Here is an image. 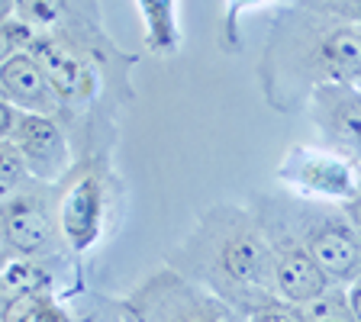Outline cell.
<instances>
[{"label": "cell", "mask_w": 361, "mask_h": 322, "mask_svg": "<svg viewBox=\"0 0 361 322\" xmlns=\"http://www.w3.org/2000/svg\"><path fill=\"white\" fill-rule=\"evenodd\" d=\"M26 180H32L26 158L20 155V149L13 142H0V184H4V194L23 187Z\"/></svg>", "instance_id": "obj_20"}, {"label": "cell", "mask_w": 361, "mask_h": 322, "mask_svg": "<svg viewBox=\"0 0 361 322\" xmlns=\"http://www.w3.org/2000/svg\"><path fill=\"white\" fill-rule=\"evenodd\" d=\"M0 142H13L26 158L30 174L45 184H59L78 161V149L61 120L16 110L10 104L0 106Z\"/></svg>", "instance_id": "obj_8"}, {"label": "cell", "mask_w": 361, "mask_h": 322, "mask_svg": "<svg viewBox=\"0 0 361 322\" xmlns=\"http://www.w3.org/2000/svg\"><path fill=\"white\" fill-rule=\"evenodd\" d=\"M133 322H248L245 313L174 268H158L123 297Z\"/></svg>", "instance_id": "obj_7"}, {"label": "cell", "mask_w": 361, "mask_h": 322, "mask_svg": "<svg viewBox=\"0 0 361 322\" xmlns=\"http://www.w3.org/2000/svg\"><path fill=\"white\" fill-rule=\"evenodd\" d=\"M248 203H252V210H255L258 223H262L264 235H268L271 268H274V293H278L281 300L293 303V306H303V303L323 297L332 287V280L326 278L323 268L316 264V258L310 255V248L303 245L268 206H262L255 197Z\"/></svg>", "instance_id": "obj_10"}, {"label": "cell", "mask_w": 361, "mask_h": 322, "mask_svg": "<svg viewBox=\"0 0 361 322\" xmlns=\"http://www.w3.org/2000/svg\"><path fill=\"white\" fill-rule=\"evenodd\" d=\"M274 180L307 200L345 203L361 180V168L332 145H290L281 158Z\"/></svg>", "instance_id": "obj_9"}, {"label": "cell", "mask_w": 361, "mask_h": 322, "mask_svg": "<svg viewBox=\"0 0 361 322\" xmlns=\"http://www.w3.org/2000/svg\"><path fill=\"white\" fill-rule=\"evenodd\" d=\"M345 290H348V300H352V309H355V316H358V319H361V278L355 280V284H348Z\"/></svg>", "instance_id": "obj_24"}, {"label": "cell", "mask_w": 361, "mask_h": 322, "mask_svg": "<svg viewBox=\"0 0 361 322\" xmlns=\"http://www.w3.org/2000/svg\"><path fill=\"white\" fill-rule=\"evenodd\" d=\"M338 206H342L345 219L352 223V229L358 233V239H361V180H358V187H355V194L348 197L345 203H338Z\"/></svg>", "instance_id": "obj_23"}, {"label": "cell", "mask_w": 361, "mask_h": 322, "mask_svg": "<svg viewBox=\"0 0 361 322\" xmlns=\"http://www.w3.org/2000/svg\"><path fill=\"white\" fill-rule=\"evenodd\" d=\"M165 264L188 280L252 313L274 293L271 245L252 203H213L168 248Z\"/></svg>", "instance_id": "obj_3"}, {"label": "cell", "mask_w": 361, "mask_h": 322, "mask_svg": "<svg viewBox=\"0 0 361 322\" xmlns=\"http://www.w3.org/2000/svg\"><path fill=\"white\" fill-rule=\"evenodd\" d=\"M0 32H4V39H0L4 58H10V55H20V52H32L36 39L42 36L36 26H30V23L20 20V16H4V26H0Z\"/></svg>", "instance_id": "obj_19"}, {"label": "cell", "mask_w": 361, "mask_h": 322, "mask_svg": "<svg viewBox=\"0 0 361 322\" xmlns=\"http://www.w3.org/2000/svg\"><path fill=\"white\" fill-rule=\"evenodd\" d=\"M4 322H78L71 303L55 293H36L30 300L4 309Z\"/></svg>", "instance_id": "obj_15"}, {"label": "cell", "mask_w": 361, "mask_h": 322, "mask_svg": "<svg viewBox=\"0 0 361 322\" xmlns=\"http://www.w3.org/2000/svg\"><path fill=\"white\" fill-rule=\"evenodd\" d=\"M13 4H16V0H4V16L13 13Z\"/></svg>", "instance_id": "obj_25"}, {"label": "cell", "mask_w": 361, "mask_h": 322, "mask_svg": "<svg viewBox=\"0 0 361 322\" xmlns=\"http://www.w3.org/2000/svg\"><path fill=\"white\" fill-rule=\"evenodd\" d=\"M284 7V0H223V13H219V49L226 55L239 52V20L242 13L248 10H258V7Z\"/></svg>", "instance_id": "obj_18"}, {"label": "cell", "mask_w": 361, "mask_h": 322, "mask_svg": "<svg viewBox=\"0 0 361 322\" xmlns=\"http://www.w3.org/2000/svg\"><path fill=\"white\" fill-rule=\"evenodd\" d=\"M39 32H90L104 30L97 0H16L13 13Z\"/></svg>", "instance_id": "obj_13"}, {"label": "cell", "mask_w": 361, "mask_h": 322, "mask_svg": "<svg viewBox=\"0 0 361 322\" xmlns=\"http://www.w3.org/2000/svg\"><path fill=\"white\" fill-rule=\"evenodd\" d=\"M248 322H307V316H303L300 306H293L281 297H268L248 313Z\"/></svg>", "instance_id": "obj_21"}, {"label": "cell", "mask_w": 361, "mask_h": 322, "mask_svg": "<svg viewBox=\"0 0 361 322\" xmlns=\"http://www.w3.org/2000/svg\"><path fill=\"white\" fill-rule=\"evenodd\" d=\"M68 303L75 309L78 322H133L123 297H110V293H100V290H84Z\"/></svg>", "instance_id": "obj_16"}, {"label": "cell", "mask_w": 361, "mask_h": 322, "mask_svg": "<svg viewBox=\"0 0 361 322\" xmlns=\"http://www.w3.org/2000/svg\"><path fill=\"white\" fill-rule=\"evenodd\" d=\"M4 248L20 255L49 261L61 271H81V258L68 248L65 235L59 229V210H55V184L45 180H26L23 187L4 194Z\"/></svg>", "instance_id": "obj_6"}, {"label": "cell", "mask_w": 361, "mask_h": 322, "mask_svg": "<svg viewBox=\"0 0 361 322\" xmlns=\"http://www.w3.org/2000/svg\"><path fill=\"white\" fill-rule=\"evenodd\" d=\"M0 97H4V104L26 113H42V116H55V120L61 113L52 81H49L45 68L39 65V58L32 52H20L4 58V68H0Z\"/></svg>", "instance_id": "obj_12"}, {"label": "cell", "mask_w": 361, "mask_h": 322, "mask_svg": "<svg viewBox=\"0 0 361 322\" xmlns=\"http://www.w3.org/2000/svg\"><path fill=\"white\" fill-rule=\"evenodd\" d=\"M32 55L55 87L59 120L71 135L78 158L113 151L123 113L135 100V55L123 52L106 30L42 32Z\"/></svg>", "instance_id": "obj_1"}, {"label": "cell", "mask_w": 361, "mask_h": 322, "mask_svg": "<svg viewBox=\"0 0 361 322\" xmlns=\"http://www.w3.org/2000/svg\"><path fill=\"white\" fill-rule=\"evenodd\" d=\"M142 16V39L145 49L158 58H174L180 52L184 32L178 20V0H135Z\"/></svg>", "instance_id": "obj_14"}, {"label": "cell", "mask_w": 361, "mask_h": 322, "mask_svg": "<svg viewBox=\"0 0 361 322\" xmlns=\"http://www.w3.org/2000/svg\"><path fill=\"white\" fill-rule=\"evenodd\" d=\"M300 309H303V316H307V322H361L352 309L348 290L338 284H332L323 297L303 303Z\"/></svg>", "instance_id": "obj_17"}, {"label": "cell", "mask_w": 361, "mask_h": 322, "mask_svg": "<svg viewBox=\"0 0 361 322\" xmlns=\"http://www.w3.org/2000/svg\"><path fill=\"white\" fill-rule=\"evenodd\" d=\"M293 4H303V7H313V10H326V13L342 16V20L361 26V0H293Z\"/></svg>", "instance_id": "obj_22"}, {"label": "cell", "mask_w": 361, "mask_h": 322, "mask_svg": "<svg viewBox=\"0 0 361 322\" xmlns=\"http://www.w3.org/2000/svg\"><path fill=\"white\" fill-rule=\"evenodd\" d=\"M262 97L274 113H300L329 84H361V26L284 4L271 16L258 61Z\"/></svg>", "instance_id": "obj_2"}, {"label": "cell", "mask_w": 361, "mask_h": 322, "mask_svg": "<svg viewBox=\"0 0 361 322\" xmlns=\"http://www.w3.org/2000/svg\"><path fill=\"white\" fill-rule=\"evenodd\" d=\"M307 113L323 142L361 168V84H329L310 97Z\"/></svg>", "instance_id": "obj_11"}, {"label": "cell", "mask_w": 361, "mask_h": 322, "mask_svg": "<svg viewBox=\"0 0 361 322\" xmlns=\"http://www.w3.org/2000/svg\"><path fill=\"white\" fill-rule=\"evenodd\" d=\"M55 210L61 235L78 258L110 239L123 216V180L113 168V151L78 158L55 184Z\"/></svg>", "instance_id": "obj_4"}, {"label": "cell", "mask_w": 361, "mask_h": 322, "mask_svg": "<svg viewBox=\"0 0 361 322\" xmlns=\"http://www.w3.org/2000/svg\"><path fill=\"white\" fill-rule=\"evenodd\" d=\"M255 200L268 206L310 248V255L316 258V264L332 284L348 287L361 278V239L338 203L307 200L290 190L255 194Z\"/></svg>", "instance_id": "obj_5"}]
</instances>
